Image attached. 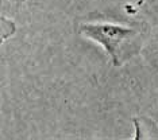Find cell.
<instances>
[{
  "instance_id": "cell-1",
  "label": "cell",
  "mask_w": 158,
  "mask_h": 140,
  "mask_svg": "<svg viewBox=\"0 0 158 140\" xmlns=\"http://www.w3.org/2000/svg\"><path fill=\"white\" fill-rule=\"evenodd\" d=\"M81 34L93 39L103 45V47L108 51L112 58L114 65H120V50L122 45L134 37L136 32L132 28L122 27L110 23H96V24H81Z\"/></svg>"
}]
</instances>
